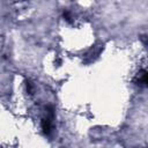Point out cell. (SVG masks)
Wrapping results in <instances>:
<instances>
[{
    "label": "cell",
    "instance_id": "1",
    "mask_svg": "<svg viewBox=\"0 0 148 148\" xmlns=\"http://www.w3.org/2000/svg\"><path fill=\"white\" fill-rule=\"evenodd\" d=\"M42 130L45 134H49L51 131V120L49 118H44L42 120Z\"/></svg>",
    "mask_w": 148,
    "mask_h": 148
},
{
    "label": "cell",
    "instance_id": "2",
    "mask_svg": "<svg viewBox=\"0 0 148 148\" xmlns=\"http://www.w3.org/2000/svg\"><path fill=\"white\" fill-rule=\"evenodd\" d=\"M142 82L148 87V72H146V73L143 74V76H142Z\"/></svg>",
    "mask_w": 148,
    "mask_h": 148
},
{
    "label": "cell",
    "instance_id": "3",
    "mask_svg": "<svg viewBox=\"0 0 148 148\" xmlns=\"http://www.w3.org/2000/svg\"><path fill=\"white\" fill-rule=\"evenodd\" d=\"M64 17L66 18V21H68V22H71V16H69V14H68V12H64Z\"/></svg>",
    "mask_w": 148,
    "mask_h": 148
},
{
    "label": "cell",
    "instance_id": "4",
    "mask_svg": "<svg viewBox=\"0 0 148 148\" xmlns=\"http://www.w3.org/2000/svg\"><path fill=\"white\" fill-rule=\"evenodd\" d=\"M27 89H28V91L31 94V83H30V82H27Z\"/></svg>",
    "mask_w": 148,
    "mask_h": 148
}]
</instances>
